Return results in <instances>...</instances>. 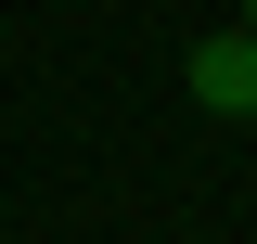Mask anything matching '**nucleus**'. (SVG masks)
I'll return each mask as SVG.
<instances>
[{"label":"nucleus","mask_w":257,"mask_h":244,"mask_svg":"<svg viewBox=\"0 0 257 244\" xmlns=\"http://www.w3.org/2000/svg\"><path fill=\"white\" fill-rule=\"evenodd\" d=\"M180 77H193V103H206V116H257V39H244V26H231V39H206Z\"/></svg>","instance_id":"f257e3e1"},{"label":"nucleus","mask_w":257,"mask_h":244,"mask_svg":"<svg viewBox=\"0 0 257 244\" xmlns=\"http://www.w3.org/2000/svg\"><path fill=\"white\" fill-rule=\"evenodd\" d=\"M244 39H257V0H244Z\"/></svg>","instance_id":"f03ea898"}]
</instances>
